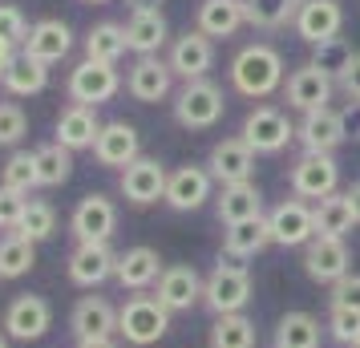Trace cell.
<instances>
[{
    "mask_svg": "<svg viewBox=\"0 0 360 348\" xmlns=\"http://www.w3.org/2000/svg\"><path fill=\"white\" fill-rule=\"evenodd\" d=\"M283 57L279 49L271 45H243V49L235 53V61H231V85H235V94H243V98L259 101V98H271L276 89H283Z\"/></svg>",
    "mask_w": 360,
    "mask_h": 348,
    "instance_id": "1",
    "label": "cell"
},
{
    "mask_svg": "<svg viewBox=\"0 0 360 348\" xmlns=\"http://www.w3.org/2000/svg\"><path fill=\"white\" fill-rule=\"evenodd\" d=\"M166 332H170V312H166L158 296H142L134 292L126 296V304L117 308V336L134 348H150L158 344Z\"/></svg>",
    "mask_w": 360,
    "mask_h": 348,
    "instance_id": "2",
    "label": "cell"
},
{
    "mask_svg": "<svg viewBox=\"0 0 360 348\" xmlns=\"http://www.w3.org/2000/svg\"><path fill=\"white\" fill-rule=\"evenodd\" d=\"M202 304L214 316H235L251 304V271L235 259H219L202 280Z\"/></svg>",
    "mask_w": 360,
    "mask_h": 348,
    "instance_id": "3",
    "label": "cell"
},
{
    "mask_svg": "<svg viewBox=\"0 0 360 348\" xmlns=\"http://www.w3.org/2000/svg\"><path fill=\"white\" fill-rule=\"evenodd\" d=\"M227 110L223 98V85L211 77H198V82H182L179 98H174V122L182 130H211L214 122Z\"/></svg>",
    "mask_w": 360,
    "mask_h": 348,
    "instance_id": "4",
    "label": "cell"
},
{
    "mask_svg": "<svg viewBox=\"0 0 360 348\" xmlns=\"http://www.w3.org/2000/svg\"><path fill=\"white\" fill-rule=\"evenodd\" d=\"M0 328H4L8 340L33 344V340H41V336L53 328V304L45 296H33V292L13 296L8 308H4V316H0Z\"/></svg>",
    "mask_w": 360,
    "mask_h": 348,
    "instance_id": "5",
    "label": "cell"
},
{
    "mask_svg": "<svg viewBox=\"0 0 360 348\" xmlns=\"http://www.w3.org/2000/svg\"><path fill=\"white\" fill-rule=\"evenodd\" d=\"M288 183H292L295 199L320 202V199H328V195H336V186H340V166H336L332 154H300L292 162Z\"/></svg>",
    "mask_w": 360,
    "mask_h": 348,
    "instance_id": "6",
    "label": "cell"
},
{
    "mask_svg": "<svg viewBox=\"0 0 360 348\" xmlns=\"http://www.w3.org/2000/svg\"><path fill=\"white\" fill-rule=\"evenodd\" d=\"M122 89V73L114 65H105V61H89L85 57L82 65H73L65 82V94L73 105H89V110H98L101 101H110Z\"/></svg>",
    "mask_w": 360,
    "mask_h": 348,
    "instance_id": "7",
    "label": "cell"
},
{
    "mask_svg": "<svg viewBox=\"0 0 360 348\" xmlns=\"http://www.w3.org/2000/svg\"><path fill=\"white\" fill-rule=\"evenodd\" d=\"M239 138H243L255 154H279V150L295 138V126L279 105H255V110L243 117Z\"/></svg>",
    "mask_w": 360,
    "mask_h": 348,
    "instance_id": "8",
    "label": "cell"
},
{
    "mask_svg": "<svg viewBox=\"0 0 360 348\" xmlns=\"http://www.w3.org/2000/svg\"><path fill=\"white\" fill-rule=\"evenodd\" d=\"M332 89H336V77L324 73L316 61H304L300 69L288 73V82H283V101H288L292 110H300V114H316V110H328Z\"/></svg>",
    "mask_w": 360,
    "mask_h": 348,
    "instance_id": "9",
    "label": "cell"
},
{
    "mask_svg": "<svg viewBox=\"0 0 360 348\" xmlns=\"http://www.w3.org/2000/svg\"><path fill=\"white\" fill-rule=\"evenodd\" d=\"M69 231L77 243H110L117 231V207L110 195H85L77 207H73V215H69Z\"/></svg>",
    "mask_w": 360,
    "mask_h": 348,
    "instance_id": "10",
    "label": "cell"
},
{
    "mask_svg": "<svg viewBox=\"0 0 360 348\" xmlns=\"http://www.w3.org/2000/svg\"><path fill=\"white\" fill-rule=\"evenodd\" d=\"M263 219H267L271 243H279V247H308L316 239V215H311V202L304 199H283Z\"/></svg>",
    "mask_w": 360,
    "mask_h": 348,
    "instance_id": "11",
    "label": "cell"
},
{
    "mask_svg": "<svg viewBox=\"0 0 360 348\" xmlns=\"http://www.w3.org/2000/svg\"><path fill=\"white\" fill-rule=\"evenodd\" d=\"M304 271H308L311 283H340L348 271H352V251L344 239H332V235H316L308 247H304Z\"/></svg>",
    "mask_w": 360,
    "mask_h": 348,
    "instance_id": "12",
    "label": "cell"
},
{
    "mask_svg": "<svg viewBox=\"0 0 360 348\" xmlns=\"http://www.w3.org/2000/svg\"><path fill=\"white\" fill-rule=\"evenodd\" d=\"M166 179H170V170H166L158 158H138L122 170V179H117V191H122V199L134 202V207H154L158 199H166Z\"/></svg>",
    "mask_w": 360,
    "mask_h": 348,
    "instance_id": "13",
    "label": "cell"
},
{
    "mask_svg": "<svg viewBox=\"0 0 360 348\" xmlns=\"http://www.w3.org/2000/svg\"><path fill=\"white\" fill-rule=\"evenodd\" d=\"M166 65H170V73L182 77V82H198V77H207L211 65H214V41L207 33H198V29L174 37V41H170V57H166Z\"/></svg>",
    "mask_w": 360,
    "mask_h": 348,
    "instance_id": "14",
    "label": "cell"
},
{
    "mask_svg": "<svg viewBox=\"0 0 360 348\" xmlns=\"http://www.w3.org/2000/svg\"><path fill=\"white\" fill-rule=\"evenodd\" d=\"M214 195V179L207 166H179V170H170V179H166V207L170 211H198V207H207V199Z\"/></svg>",
    "mask_w": 360,
    "mask_h": 348,
    "instance_id": "15",
    "label": "cell"
},
{
    "mask_svg": "<svg viewBox=\"0 0 360 348\" xmlns=\"http://www.w3.org/2000/svg\"><path fill=\"white\" fill-rule=\"evenodd\" d=\"M69 328L77 336V344L85 340H114L117 336V308L105 296H82L69 312Z\"/></svg>",
    "mask_w": 360,
    "mask_h": 348,
    "instance_id": "16",
    "label": "cell"
},
{
    "mask_svg": "<svg viewBox=\"0 0 360 348\" xmlns=\"http://www.w3.org/2000/svg\"><path fill=\"white\" fill-rule=\"evenodd\" d=\"M207 170H211L214 183H223V186L251 183V174H255V150L247 146L243 138H223L207 154Z\"/></svg>",
    "mask_w": 360,
    "mask_h": 348,
    "instance_id": "17",
    "label": "cell"
},
{
    "mask_svg": "<svg viewBox=\"0 0 360 348\" xmlns=\"http://www.w3.org/2000/svg\"><path fill=\"white\" fill-rule=\"evenodd\" d=\"M154 296L162 304L166 312H191L195 304H202V276H198L191 264H174L166 267L158 283H154Z\"/></svg>",
    "mask_w": 360,
    "mask_h": 348,
    "instance_id": "18",
    "label": "cell"
},
{
    "mask_svg": "<svg viewBox=\"0 0 360 348\" xmlns=\"http://www.w3.org/2000/svg\"><path fill=\"white\" fill-rule=\"evenodd\" d=\"M94 158L105 170H126L130 162L142 158V138H138L130 122H105L98 142H94Z\"/></svg>",
    "mask_w": 360,
    "mask_h": 348,
    "instance_id": "19",
    "label": "cell"
},
{
    "mask_svg": "<svg viewBox=\"0 0 360 348\" xmlns=\"http://www.w3.org/2000/svg\"><path fill=\"white\" fill-rule=\"evenodd\" d=\"M117 271V251L110 243H77L69 255V283L77 288H101L105 280H114Z\"/></svg>",
    "mask_w": 360,
    "mask_h": 348,
    "instance_id": "20",
    "label": "cell"
},
{
    "mask_svg": "<svg viewBox=\"0 0 360 348\" xmlns=\"http://www.w3.org/2000/svg\"><path fill=\"white\" fill-rule=\"evenodd\" d=\"M344 138H348L344 114H336L332 105L316 110V114H304V122L295 126V142L304 146V154H332L336 146H344Z\"/></svg>",
    "mask_w": 360,
    "mask_h": 348,
    "instance_id": "21",
    "label": "cell"
},
{
    "mask_svg": "<svg viewBox=\"0 0 360 348\" xmlns=\"http://www.w3.org/2000/svg\"><path fill=\"white\" fill-rule=\"evenodd\" d=\"M170 85H174V73L162 57H138L126 73V94L142 105H154V101L170 98Z\"/></svg>",
    "mask_w": 360,
    "mask_h": 348,
    "instance_id": "22",
    "label": "cell"
},
{
    "mask_svg": "<svg viewBox=\"0 0 360 348\" xmlns=\"http://www.w3.org/2000/svg\"><path fill=\"white\" fill-rule=\"evenodd\" d=\"M344 25V8L340 0H304L300 17H295V33L304 37L308 45H324V41H336Z\"/></svg>",
    "mask_w": 360,
    "mask_h": 348,
    "instance_id": "23",
    "label": "cell"
},
{
    "mask_svg": "<svg viewBox=\"0 0 360 348\" xmlns=\"http://www.w3.org/2000/svg\"><path fill=\"white\" fill-rule=\"evenodd\" d=\"M69 49H73V29H69L65 20H57V17L37 20L33 29H29V37H25V45H20V53H25V57L45 61V65L61 61Z\"/></svg>",
    "mask_w": 360,
    "mask_h": 348,
    "instance_id": "24",
    "label": "cell"
},
{
    "mask_svg": "<svg viewBox=\"0 0 360 348\" xmlns=\"http://www.w3.org/2000/svg\"><path fill=\"white\" fill-rule=\"evenodd\" d=\"M101 126H105V122L98 117V110L69 101L65 110L57 114V138H53V142H61V146L73 150V154H77V150H94Z\"/></svg>",
    "mask_w": 360,
    "mask_h": 348,
    "instance_id": "25",
    "label": "cell"
},
{
    "mask_svg": "<svg viewBox=\"0 0 360 348\" xmlns=\"http://www.w3.org/2000/svg\"><path fill=\"white\" fill-rule=\"evenodd\" d=\"M162 255L154 247H126L122 255H117V271L114 280L126 288V292H146V288H154L158 283V276H162Z\"/></svg>",
    "mask_w": 360,
    "mask_h": 348,
    "instance_id": "26",
    "label": "cell"
},
{
    "mask_svg": "<svg viewBox=\"0 0 360 348\" xmlns=\"http://www.w3.org/2000/svg\"><path fill=\"white\" fill-rule=\"evenodd\" d=\"M122 29H126V49L138 57H158L162 45L170 41V25H166L162 8L158 13H130Z\"/></svg>",
    "mask_w": 360,
    "mask_h": 348,
    "instance_id": "27",
    "label": "cell"
},
{
    "mask_svg": "<svg viewBox=\"0 0 360 348\" xmlns=\"http://www.w3.org/2000/svg\"><path fill=\"white\" fill-rule=\"evenodd\" d=\"M214 215L223 227H235V223H247V219H263V195L255 183H235L223 186L219 199H214Z\"/></svg>",
    "mask_w": 360,
    "mask_h": 348,
    "instance_id": "28",
    "label": "cell"
},
{
    "mask_svg": "<svg viewBox=\"0 0 360 348\" xmlns=\"http://www.w3.org/2000/svg\"><path fill=\"white\" fill-rule=\"evenodd\" d=\"M247 25L243 0H202L198 4V33H207L211 41H227Z\"/></svg>",
    "mask_w": 360,
    "mask_h": 348,
    "instance_id": "29",
    "label": "cell"
},
{
    "mask_svg": "<svg viewBox=\"0 0 360 348\" xmlns=\"http://www.w3.org/2000/svg\"><path fill=\"white\" fill-rule=\"evenodd\" d=\"M271 243V231H267V219H247V223H235L223 231V255L243 264V259H255L263 247Z\"/></svg>",
    "mask_w": 360,
    "mask_h": 348,
    "instance_id": "30",
    "label": "cell"
},
{
    "mask_svg": "<svg viewBox=\"0 0 360 348\" xmlns=\"http://www.w3.org/2000/svg\"><path fill=\"white\" fill-rule=\"evenodd\" d=\"M324 344V324L311 312H288L276 324V348H320Z\"/></svg>",
    "mask_w": 360,
    "mask_h": 348,
    "instance_id": "31",
    "label": "cell"
},
{
    "mask_svg": "<svg viewBox=\"0 0 360 348\" xmlns=\"http://www.w3.org/2000/svg\"><path fill=\"white\" fill-rule=\"evenodd\" d=\"M304 8V0H243V13H247V25L251 29H288L295 25Z\"/></svg>",
    "mask_w": 360,
    "mask_h": 348,
    "instance_id": "32",
    "label": "cell"
},
{
    "mask_svg": "<svg viewBox=\"0 0 360 348\" xmlns=\"http://www.w3.org/2000/svg\"><path fill=\"white\" fill-rule=\"evenodd\" d=\"M311 215H316V235H332V239H344V235L352 231V223H356L352 202L340 191L320 199V202H311Z\"/></svg>",
    "mask_w": 360,
    "mask_h": 348,
    "instance_id": "33",
    "label": "cell"
},
{
    "mask_svg": "<svg viewBox=\"0 0 360 348\" xmlns=\"http://www.w3.org/2000/svg\"><path fill=\"white\" fill-rule=\"evenodd\" d=\"M45 85H49V65H45V61H33V57H25V53H17L13 69L4 73V89H8V98H37Z\"/></svg>",
    "mask_w": 360,
    "mask_h": 348,
    "instance_id": "34",
    "label": "cell"
},
{
    "mask_svg": "<svg viewBox=\"0 0 360 348\" xmlns=\"http://www.w3.org/2000/svg\"><path fill=\"white\" fill-rule=\"evenodd\" d=\"M126 53V29L114 25V20H101L85 33V57L89 61H105V65H117Z\"/></svg>",
    "mask_w": 360,
    "mask_h": 348,
    "instance_id": "35",
    "label": "cell"
},
{
    "mask_svg": "<svg viewBox=\"0 0 360 348\" xmlns=\"http://www.w3.org/2000/svg\"><path fill=\"white\" fill-rule=\"evenodd\" d=\"M37 183L41 186H65L73 174V150H65L61 142H45L37 146Z\"/></svg>",
    "mask_w": 360,
    "mask_h": 348,
    "instance_id": "36",
    "label": "cell"
},
{
    "mask_svg": "<svg viewBox=\"0 0 360 348\" xmlns=\"http://www.w3.org/2000/svg\"><path fill=\"white\" fill-rule=\"evenodd\" d=\"M211 348H255V320L243 312L214 316L211 324Z\"/></svg>",
    "mask_w": 360,
    "mask_h": 348,
    "instance_id": "37",
    "label": "cell"
},
{
    "mask_svg": "<svg viewBox=\"0 0 360 348\" xmlns=\"http://www.w3.org/2000/svg\"><path fill=\"white\" fill-rule=\"evenodd\" d=\"M37 267V243L20 239V235H4L0 239V280H20Z\"/></svg>",
    "mask_w": 360,
    "mask_h": 348,
    "instance_id": "38",
    "label": "cell"
},
{
    "mask_svg": "<svg viewBox=\"0 0 360 348\" xmlns=\"http://www.w3.org/2000/svg\"><path fill=\"white\" fill-rule=\"evenodd\" d=\"M0 186H8V191H20V195H29L37 191V154L33 150H13L8 154V162L0 170Z\"/></svg>",
    "mask_w": 360,
    "mask_h": 348,
    "instance_id": "39",
    "label": "cell"
},
{
    "mask_svg": "<svg viewBox=\"0 0 360 348\" xmlns=\"http://www.w3.org/2000/svg\"><path fill=\"white\" fill-rule=\"evenodd\" d=\"M53 231H57V211H53V202L29 199V211H25V219H20V227L13 235L29 239V243H45V239H53Z\"/></svg>",
    "mask_w": 360,
    "mask_h": 348,
    "instance_id": "40",
    "label": "cell"
},
{
    "mask_svg": "<svg viewBox=\"0 0 360 348\" xmlns=\"http://www.w3.org/2000/svg\"><path fill=\"white\" fill-rule=\"evenodd\" d=\"M324 328H328V336H332L336 344H344V348L360 344V312H352V308H332Z\"/></svg>",
    "mask_w": 360,
    "mask_h": 348,
    "instance_id": "41",
    "label": "cell"
},
{
    "mask_svg": "<svg viewBox=\"0 0 360 348\" xmlns=\"http://www.w3.org/2000/svg\"><path fill=\"white\" fill-rule=\"evenodd\" d=\"M29 134V117L20 110L17 101H0V146H20Z\"/></svg>",
    "mask_w": 360,
    "mask_h": 348,
    "instance_id": "42",
    "label": "cell"
},
{
    "mask_svg": "<svg viewBox=\"0 0 360 348\" xmlns=\"http://www.w3.org/2000/svg\"><path fill=\"white\" fill-rule=\"evenodd\" d=\"M29 20H25V13H20L13 0H0V41L4 45H13V49H20L25 45V37H29Z\"/></svg>",
    "mask_w": 360,
    "mask_h": 348,
    "instance_id": "43",
    "label": "cell"
},
{
    "mask_svg": "<svg viewBox=\"0 0 360 348\" xmlns=\"http://www.w3.org/2000/svg\"><path fill=\"white\" fill-rule=\"evenodd\" d=\"M29 211V195H20V191H8V186H0V231H17L20 219Z\"/></svg>",
    "mask_w": 360,
    "mask_h": 348,
    "instance_id": "44",
    "label": "cell"
},
{
    "mask_svg": "<svg viewBox=\"0 0 360 348\" xmlns=\"http://www.w3.org/2000/svg\"><path fill=\"white\" fill-rule=\"evenodd\" d=\"M348 57H352V49H348L340 37H336V41H324V45H316V57H311V61L324 69V73L340 77V69L348 65Z\"/></svg>",
    "mask_w": 360,
    "mask_h": 348,
    "instance_id": "45",
    "label": "cell"
},
{
    "mask_svg": "<svg viewBox=\"0 0 360 348\" xmlns=\"http://www.w3.org/2000/svg\"><path fill=\"white\" fill-rule=\"evenodd\" d=\"M332 308H352V312H360V271H348L340 283H332Z\"/></svg>",
    "mask_w": 360,
    "mask_h": 348,
    "instance_id": "46",
    "label": "cell"
},
{
    "mask_svg": "<svg viewBox=\"0 0 360 348\" xmlns=\"http://www.w3.org/2000/svg\"><path fill=\"white\" fill-rule=\"evenodd\" d=\"M336 85H340L348 98H356V101H360V53H352V57H348V65L340 69Z\"/></svg>",
    "mask_w": 360,
    "mask_h": 348,
    "instance_id": "47",
    "label": "cell"
},
{
    "mask_svg": "<svg viewBox=\"0 0 360 348\" xmlns=\"http://www.w3.org/2000/svg\"><path fill=\"white\" fill-rule=\"evenodd\" d=\"M13 61H17V49H13V45H4V41H0V85H4V73H8V69H13Z\"/></svg>",
    "mask_w": 360,
    "mask_h": 348,
    "instance_id": "48",
    "label": "cell"
},
{
    "mask_svg": "<svg viewBox=\"0 0 360 348\" xmlns=\"http://www.w3.org/2000/svg\"><path fill=\"white\" fill-rule=\"evenodd\" d=\"M126 8H130V13H158L162 0H126Z\"/></svg>",
    "mask_w": 360,
    "mask_h": 348,
    "instance_id": "49",
    "label": "cell"
},
{
    "mask_svg": "<svg viewBox=\"0 0 360 348\" xmlns=\"http://www.w3.org/2000/svg\"><path fill=\"white\" fill-rule=\"evenodd\" d=\"M348 195V202H352V215H356V223H360V183L352 186V191H344Z\"/></svg>",
    "mask_w": 360,
    "mask_h": 348,
    "instance_id": "50",
    "label": "cell"
},
{
    "mask_svg": "<svg viewBox=\"0 0 360 348\" xmlns=\"http://www.w3.org/2000/svg\"><path fill=\"white\" fill-rule=\"evenodd\" d=\"M77 348H117L114 340H85V344H77Z\"/></svg>",
    "mask_w": 360,
    "mask_h": 348,
    "instance_id": "51",
    "label": "cell"
},
{
    "mask_svg": "<svg viewBox=\"0 0 360 348\" xmlns=\"http://www.w3.org/2000/svg\"><path fill=\"white\" fill-rule=\"evenodd\" d=\"M0 348H8V336H4V332H0Z\"/></svg>",
    "mask_w": 360,
    "mask_h": 348,
    "instance_id": "52",
    "label": "cell"
},
{
    "mask_svg": "<svg viewBox=\"0 0 360 348\" xmlns=\"http://www.w3.org/2000/svg\"><path fill=\"white\" fill-rule=\"evenodd\" d=\"M85 4H110V0H85Z\"/></svg>",
    "mask_w": 360,
    "mask_h": 348,
    "instance_id": "53",
    "label": "cell"
},
{
    "mask_svg": "<svg viewBox=\"0 0 360 348\" xmlns=\"http://www.w3.org/2000/svg\"><path fill=\"white\" fill-rule=\"evenodd\" d=\"M356 348H360V344H356Z\"/></svg>",
    "mask_w": 360,
    "mask_h": 348,
    "instance_id": "54",
    "label": "cell"
}]
</instances>
